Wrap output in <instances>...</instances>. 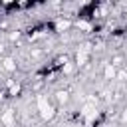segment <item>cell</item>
Segmentation results:
<instances>
[{
  "instance_id": "6da1fadb",
  "label": "cell",
  "mask_w": 127,
  "mask_h": 127,
  "mask_svg": "<svg viewBox=\"0 0 127 127\" xmlns=\"http://www.w3.org/2000/svg\"><path fill=\"white\" fill-rule=\"evenodd\" d=\"M36 107H38V113H40V119L42 121H52L58 113V107L54 101L48 99L46 93H38L36 95Z\"/></svg>"
},
{
  "instance_id": "7a4b0ae2",
  "label": "cell",
  "mask_w": 127,
  "mask_h": 127,
  "mask_svg": "<svg viewBox=\"0 0 127 127\" xmlns=\"http://www.w3.org/2000/svg\"><path fill=\"white\" fill-rule=\"evenodd\" d=\"M71 20L69 18H65V16H60V18H56V22H54V28H56V32L58 34H64V32H69L71 30Z\"/></svg>"
},
{
  "instance_id": "3957f363",
  "label": "cell",
  "mask_w": 127,
  "mask_h": 127,
  "mask_svg": "<svg viewBox=\"0 0 127 127\" xmlns=\"http://www.w3.org/2000/svg\"><path fill=\"white\" fill-rule=\"evenodd\" d=\"M0 123H2L4 127H16V111H14V109H6V111H2V115H0Z\"/></svg>"
},
{
  "instance_id": "277c9868",
  "label": "cell",
  "mask_w": 127,
  "mask_h": 127,
  "mask_svg": "<svg viewBox=\"0 0 127 127\" xmlns=\"http://www.w3.org/2000/svg\"><path fill=\"white\" fill-rule=\"evenodd\" d=\"M0 67H2L4 71H8V73H14V71L18 69V62H16L12 56H4V58L0 60Z\"/></svg>"
},
{
  "instance_id": "5b68a950",
  "label": "cell",
  "mask_w": 127,
  "mask_h": 127,
  "mask_svg": "<svg viewBox=\"0 0 127 127\" xmlns=\"http://www.w3.org/2000/svg\"><path fill=\"white\" fill-rule=\"evenodd\" d=\"M89 58H91V54L81 52V50H75V58H73L75 67H77V69H79V67H85V65L89 64Z\"/></svg>"
},
{
  "instance_id": "8992f818",
  "label": "cell",
  "mask_w": 127,
  "mask_h": 127,
  "mask_svg": "<svg viewBox=\"0 0 127 127\" xmlns=\"http://www.w3.org/2000/svg\"><path fill=\"white\" fill-rule=\"evenodd\" d=\"M54 99H56V107H58V105H65V103L69 101V91H67V89H60V91H56Z\"/></svg>"
},
{
  "instance_id": "52a82bcc",
  "label": "cell",
  "mask_w": 127,
  "mask_h": 127,
  "mask_svg": "<svg viewBox=\"0 0 127 127\" xmlns=\"http://www.w3.org/2000/svg\"><path fill=\"white\" fill-rule=\"evenodd\" d=\"M115 75H117V67L111 65V64H105V67H103V79L105 81H113Z\"/></svg>"
},
{
  "instance_id": "ba28073f",
  "label": "cell",
  "mask_w": 127,
  "mask_h": 127,
  "mask_svg": "<svg viewBox=\"0 0 127 127\" xmlns=\"http://www.w3.org/2000/svg\"><path fill=\"white\" fill-rule=\"evenodd\" d=\"M77 30H81V32H91L93 30V26H91V22H85V20H77L75 24H73Z\"/></svg>"
},
{
  "instance_id": "9c48e42d",
  "label": "cell",
  "mask_w": 127,
  "mask_h": 127,
  "mask_svg": "<svg viewBox=\"0 0 127 127\" xmlns=\"http://www.w3.org/2000/svg\"><path fill=\"white\" fill-rule=\"evenodd\" d=\"M75 69H77V67H75V64H73V62H67V64H64V65H62V73H64V75H73V73H75Z\"/></svg>"
},
{
  "instance_id": "30bf717a",
  "label": "cell",
  "mask_w": 127,
  "mask_h": 127,
  "mask_svg": "<svg viewBox=\"0 0 127 127\" xmlns=\"http://www.w3.org/2000/svg\"><path fill=\"white\" fill-rule=\"evenodd\" d=\"M20 91H22V85H20V83H12V85H8V89H6V93H8L10 97L20 95Z\"/></svg>"
},
{
  "instance_id": "8fae6325",
  "label": "cell",
  "mask_w": 127,
  "mask_h": 127,
  "mask_svg": "<svg viewBox=\"0 0 127 127\" xmlns=\"http://www.w3.org/2000/svg\"><path fill=\"white\" fill-rule=\"evenodd\" d=\"M20 36H22V32H20V30H10V32H8V38H6V42H18V40H20Z\"/></svg>"
},
{
  "instance_id": "7c38bea8",
  "label": "cell",
  "mask_w": 127,
  "mask_h": 127,
  "mask_svg": "<svg viewBox=\"0 0 127 127\" xmlns=\"http://www.w3.org/2000/svg\"><path fill=\"white\" fill-rule=\"evenodd\" d=\"M109 64H111V65H115V67L119 69V67L123 65V56H121V54H115V56L111 58V62H109Z\"/></svg>"
},
{
  "instance_id": "4fadbf2b",
  "label": "cell",
  "mask_w": 127,
  "mask_h": 127,
  "mask_svg": "<svg viewBox=\"0 0 127 127\" xmlns=\"http://www.w3.org/2000/svg\"><path fill=\"white\" fill-rule=\"evenodd\" d=\"M115 79H119V81H127V69H117V75H115Z\"/></svg>"
},
{
  "instance_id": "5bb4252c",
  "label": "cell",
  "mask_w": 127,
  "mask_h": 127,
  "mask_svg": "<svg viewBox=\"0 0 127 127\" xmlns=\"http://www.w3.org/2000/svg\"><path fill=\"white\" fill-rule=\"evenodd\" d=\"M121 123L123 125H127V105L123 107V111H121Z\"/></svg>"
},
{
  "instance_id": "9a60e30c",
  "label": "cell",
  "mask_w": 127,
  "mask_h": 127,
  "mask_svg": "<svg viewBox=\"0 0 127 127\" xmlns=\"http://www.w3.org/2000/svg\"><path fill=\"white\" fill-rule=\"evenodd\" d=\"M6 46H8V42H4V40H2V42H0V54H4V52H6Z\"/></svg>"
},
{
  "instance_id": "2e32d148",
  "label": "cell",
  "mask_w": 127,
  "mask_h": 127,
  "mask_svg": "<svg viewBox=\"0 0 127 127\" xmlns=\"http://www.w3.org/2000/svg\"><path fill=\"white\" fill-rule=\"evenodd\" d=\"M6 95H8V93H6V89H0V101H2Z\"/></svg>"
}]
</instances>
